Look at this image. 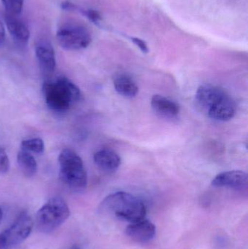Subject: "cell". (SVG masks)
I'll list each match as a JSON object with an SVG mask.
<instances>
[{"label":"cell","instance_id":"6da1fadb","mask_svg":"<svg viewBox=\"0 0 248 249\" xmlns=\"http://www.w3.org/2000/svg\"><path fill=\"white\" fill-rule=\"evenodd\" d=\"M195 101L198 107L215 121L226 122L235 115V102L227 92L218 86H199L195 95Z\"/></svg>","mask_w":248,"mask_h":249},{"label":"cell","instance_id":"7a4b0ae2","mask_svg":"<svg viewBox=\"0 0 248 249\" xmlns=\"http://www.w3.org/2000/svg\"><path fill=\"white\" fill-rule=\"evenodd\" d=\"M100 210L131 223L142 220L147 214L144 202L125 192H117L108 196L100 203Z\"/></svg>","mask_w":248,"mask_h":249},{"label":"cell","instance_id":"3957f363","mask_svg":"<svg viewBox=\"0 0 248 249\" xmlns=\"http://www.w3.org/2000/svg\"><path fill=\"white\" fill-rule=\"evenodd\" d=\"M42 91L48 107L56 112L68 110L81 97L80 89L66 77H60L55 82H46Z\"/></svg>","mask_w":248,"mask_h":249},{"label":"cell","instance_id":"277c9868","mask_svg":"<svg viewBox=\"0 0 248 249\" xmlns=\"http://www.w3.org/2000/svg\"><path fill=\"white\" fill-rule=\"evenodd\" d=\"M59 178L71 190L81 191L86 188L87 176L83 160L72 149H64L58 157Z\"/></svg>","mask_w":248,"mask_h":249},{"label":"cell","instance_id":"5b68a950","mask_svg":"<svg viewBox=\"0 0 248 249\" xmlns=\"http://www.w3.org/2000/svg\"><path fill=\"white\" fill-rule=\"evenodd\" d=\"M69 216V208L65 200L52 197L36 213V228L40 232L50 233L61 227Z\"/></svg>","mask_w":248,"mask_h":249},{"label":"cell","instance_id":"8992f818","mask_svg":"<svg viewBox=\"0 0 248 249\" xmlns=\"http://www.w3.org/2000/svg\"><path fill=\"white\" fill-rule=\"evenodd\" d=\"M57 41L66 51H80L87 48L92 41L90 32L79 25L68 24L58 29Z\"/></svg>","mask_w":248,"mask_h":249},{"label":"cell","instance_id":"52a82bcc","mask_svg":"<svg viewBox=\"0 0 248 249\" xmlns=\"http://www.w3.org/2000/svg\"><path fill=\"white\" fill-rule=\"evenodd\" d=\"M33 227L32 218L21 213L10 228L0 233V249H8L21 244L30 235Z\"/></svg>","mask_w":248,"mask_h":249},{"label":"cell","instance_id":"ba28073f","mask_svg":"<svg viewBox=\"0 0 248 249\" xmlns=\"http://www.w3.org/2000/svg\"><path fill=\"white\" fill-rule=\"evenodd\" d=\"M127 235L132 241L140 244H147L154 239L156 227L152 222L146 219L132 222L125 231Z\"/></svg>","mask_w":248,"mask_h":249},{"label":"cell","instance_id":"9c48e42d","mask_svg":"<svg viewBox=\"0 0 248 249\" xmlns=\"http://www.w3.org/2000/svg\"><path fill=\"white\" fill-rule=\"evenodd\" d=\"M248 178L246 172L234 170L218 174L213 179L211 184L215 187H226L240 190L247 186Z\"/></svg>","mask_w":248,"mask_h":249},{"label":"cell","instance_id":"30bf717a","mask_svg":"<svg viewBox=\"0 0 248 249\" xmlns=\"http://www.w3.org/2000/svg\"><path fill=\"white\" fill-rule=\"evenodd\" d=\"M36 58L41 70L45 74H52L56 67L55 51L52 45L47 42H41L35 48Z\"/></svg>","mask_w":248,"mask_h":249},{"label":"cell","instance_id":"8fae6325","mask_svg":"<svg viewBox=\"0 0 248 249\" xmlns=\"http://www.w3.org/2000/svg\"><path fill=\"white\" fill-rule=\"evenodd\" d=\"M96 166L103 172L112 174L117 171L121 165V158L112 149H104L98 151L93 156Z\"/></svg>","mask_w":248,"mask_h":249},{"label":"cell","instance_id":"7c38bea8","mask_svg":"<svg viewBox=\"0 0 248 249\" xmlns=\"http://www.w3.org/2000/svg\"><path fill=\"white\" fill-rule=\"evenodd\" d=\"M4 21L7 31L16 42L21 45L27 43L30 37V32L29 28L21 20L16 16L7 13L4 16Z\"/></svg>","mask_w":248,"mask_h":249},{"label":"cell","instance_id":"4fadbf2b","mask_svg":"<svg viewBox=\"0 0 248 249\" xmlns=\"http://www.w3.org/2000/svg\"><path fill=\"white\" fill-rule=\"evenodd\" d=\"M151 105L154 112L165 118H174L180 112L179 105L161 95H154L151 98Z\"/></svg>","mask_w":248,"mask_h":249},{"label":"cell","instance_id":"5bb4252c","mask_svg":"<svg viewBox=\"0 0 248 249\" xmlns=\"http://www.w3.org/2000/svg\"><path fill=\"white\" fill-rule=\"evenodd\" d=\"M114 87L119 95L129 99L135 97L138 93L136 83L126 74L116 75L114 79Z\"/></svg>","mask_w":248,"mask_h":249},{"label":"cell","instance_id":"9a60e30c","mask_svg":"<svg viewBox=\"0 0 248 249\" xmlns=\"http://www.w3.org/2000/svg\"><path fill=\"white\" fill-rule=\"evenodd\" d=\"M17 162L19 168L26 177H33L37 171V162L30 152L20 151L17 153Z\"/></svg>","mask_w":248,"mask_h":249},{"label":"cell","instance_id":"2e32d148","mask_svg":"<svg viewBox=\"0 0 248 249\" xmlns=\"http://www.w3.org/2000/svg\"><path fill=\"white\" fill-rule=\"evenodd\" d=\"M21 150L26 152H33L35 154H42L45 151V143L43 140L39 138L26 139L21 142Z\"/></svg>","mask_w":248,"mask_h":249},{"label":"cell","instance_id":"e0dca14e","mask_svg":"<svg viewBox=\"0 0 248 249\" xmlns=\"http://www.w3.org/2000/svg\"><path fill=\"white\" fill-rule=\"evenodd\" d=\"M8 14L18 16L23 10V0H1Z\"/></svg>","mask_w":248,"mask_h":249},{"label":"cell","instance_id":"ac0fdd59","mask_svg":"<svg viewBox=\"0 0 248 249\" xmlns=\"http://www.w3.org/2000/svg\"><path fill=\"white\" fill-rule=\"evenodd\" d=\"M10 160L4 148L0 146V174H4L10 170Z\"/></svg>","mask_w":248,"mask_h":249},{"label":"cell","instance_id":"d6986e66","mask_svg":"<svg viewBox=\"0 0 248 249\" xmlns=\"http://www.w3.org/2000/svg\"><path fill=\"white\" fill-rule=\"evenodd\" d=\"M80 10L84 16H85L89 20L95 23H99V22L101 20V16L99 14V12L94 10H82V9L77 7V10Z\"/></svg>","mask_w":248,"mask_h":249},{"label":"cell","instance_id":"ffe728a7","mask_svg":"<svg viewBox=\"0 0 248 249\" xmlns=\"http://www.w3.org/2000/svg\"><path fill=\"white\" fill-rule=\"evenodd\" d=\"M131 39H132V42H133L137 47H138V48H139L143 53H147L149 52L148 46H147V43H146L143 39L138 37H132Z\"/></svg>","mask_w":248,"mask_h":249},{"label":"cell","instance_id":"44dd1931","mask_svg":"<svg viewBox=\"0 0 248 249\" xmlns=\"http://www.w3.org/2000/svg\"><path fill=\"white\" fill-rule=\"evenodd\" d=\"M4 39H5V28L0 20V45L4 42Z\"/></svg>","mask_w":248,"mask_h":249},{"label":"cell","instance_id":"7402d4cb","mask_svg":"<svg viewBox=\"0 0 248 249\" xmlns=\"http://www.w3.org/2000/svg\"><path fill=\"white\" fill-rule=\"evenodd\" d=\"M2 217H3V212L2 209L0 208V223L1 222V220H2Z\"/></svg>","mask_w":248,"mask_h":249},{"label":"cell","instance_id":"603a6c76","mask_svg":"<svg viewBox=\"0 0 248 249\" xmlns=\"http://www.w3.org/2000/svg\"><path fill=\"white\" fill-rule=\"evenodd\" d=\"M81 249L80 248V247H77V246H74V247H72V249Z\"/></svg>","mask_w":248,"mask_h":249}]
</instances>
